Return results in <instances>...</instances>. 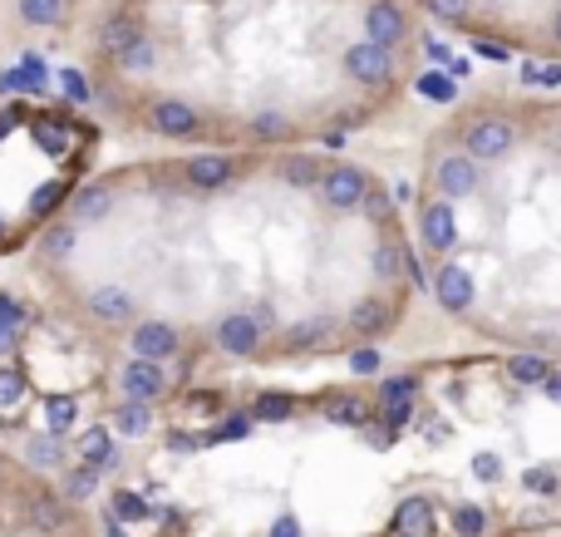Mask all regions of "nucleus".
I'll return each mask as SVG.
<instances>
[{"label": "nucleus", "mask_w": 561, "mask_h": 537, "mask_svg": "<svg viewBox=\"0 0 561 537\" xmlns=\"http://www.w3.org/2000/svg\"><path fill=\"white\" fill-rule=\"evenodd\" d=\"M424 10L434 20H444V25H463L473 15V0H424Z\"/></svg>", "instance_id": "58836bf2"}, {"label": "nucleus", "mask_w": 561, "mask_h": 537, "mask_svg": "<svg viewBox=\"0 0 561 537\" xmlns=\"http://www.w3.org/2000/svg\"><path fill=\"white\" fill-rule=\"evenodd\" d=\"M428 59H438V65H444V59H448V45H438V39H428Z\"/></svg>", "instance_id": "6e6d98bb"}, {"label": "nucleus", "mask_w": 561, "mask_h": 537, "mask_svg": "<svg viewBox=\"0 0 561 537\" xmlns=\"http://www.w3.org/2000/svg\"><path fill=\"white\" fill-rule=\"evenodd\" d=\"M144 124L153 128L158 138H173V144H187V138L203 134V108L187 104V99H178V94H158V99H148Z\"/></svg>", "instance_id": "f257e3e1"}, {"label": "nucleus", "mask_w": 561, "mask_h": 537, "mask_svg": "<svg viewBox=\"0 0 561 537\" xmlns=\"http://www.w3.org/2000/svg\"><path fill=\"white\" fill-rule=\"evenodd\" d=\"M65 5H69V0H15L20 20H25L30 30H49V25H59V20H65Z\"/></svg>", "instance_id": "7c9ffc66"}, {"label": "nucleus", "mask_w": 561, "mask_h": 537, "mask_svg": "<svg viewBox=\"0 0 561 537\" xmlns=\"http://www.w3.org/2000/svg\"><path fill=\"white\" fill-rule=\"evenodd\" d=\"M75 420H79V404H75V395H49V400H45V434H55V439H65V434L75 430Z\"/></svg>", "instance_id": "cd10ccee"}, {"label": "nucleus", "mask_w": 561, "mask_h": 537, "mask_svg": "<svg viewBox=\"0 0 561 537\" xmlns=\"http://www.w3.org/2000/svg\"><path fill=\"white\" fill-rule=\"evenodd\" d=\"M144 35H148V25H144V15H134V10H114V15H104L99 30H94L99 55H108V59H118L134 39H144Z\"/></svg>", "instance_id": "4468645a"}, {"label": "nucleus", "mask_w": 561, "mask_h": 537, "mask_svg": "<svg viewBox=\"0 0 561 537\" xmlns=\"http://www.w3.org/2000/svg\"><path fill=\"white\" fill-rule=\"evenodd\" d=\"M15 124V108H5V114H0V138H5V128Z\"/></svg>", "instance_id": "4d7b16f0"}, {"label": "nucleus", "mask_w": 561, "mask_h": 537, "mask_svg": "<svg viewBox=\"0 0 561 537\" xmlns=\"http://www.w3.org/2000/svg\"><path fill=\"white\" fill-rule=\"evenodd\" d=\"M272 537H300V523H296V513H280V518L272 523Z\"/></svg>", "instance_id": "de8ad7c7"}, {"label": "nucleus", "mask_w": 561, "mask_h": 537, "mask_svg": "<svg viewBox=\"0 0 561 537\" xmlns=\"http://www.w3.org/2000/svg\"><path fill=\"white\" fill-rule=\"evenodd\" d=\"M65 89H69V94H75V99H84V94H89V89H84V79H79L75 69H69V75H65Z\"/></svg>", "instance_id": "864d4df0"}, {"label": "nucleus", "mask_w": 561, "mask_h": 537, "mask_svg": "<svg viewBox=\"0 0 561 537\" xmlns=\"http://www.w3.org/2000/svg\"><path fill=\"white\" fill-rule=\"evenodd\" d=\"M542 390H547V400H557V404H561V370L547 375V380H542Z\"/></svg>", "instance_id": "603ef678"}, {"label": "nucleus", "mask_w": 561, "mask_h": 537, "mask_svg": "<svg viewBox=\"0 0 561 537\" xmlns=\"http://www.w3.org/2000/svg\"><path fill=\"white\" fill-rule=\"evenodd\" d=\"M25 390H30L25 370H20V365H10V361H0V404H20V400H25Z\"/></svg>", "instance_id": "f704fd0d"}, {"label": "nucleus", "mask_w": 561, "mask_h": 537, "mask_svg": "<svg viewBox=\"0 0 561 537\" xmlns=\"http://www.w3.org/2000/svg\"><path fill=\"white\" fill-rule=\"evenodd\" d=\"M114 207H118V183L114 178H94V183H84V187L69 193V222L75 227H99V222L114 217Z\"/></svg>", "instance_id": "423d86ee"}, {"label": "nucleus", "mask_w": 561, "mask_h": 537, "mask_svg": "<svg viewBox=\"0 0 561 537\" xmlns=\"http://www.w3.org/2000/svg\"><path fill=\"white\" fill-rule=\"evenodd\" d=\"M365 39L369 45H385V49H399L409 39V15L399 0H369L365 5Z\"/></svg>", "instance_id": "6e6552de"}, {"label": "nucleus", "mask_w": 561, "mask_h": 537, "mask_svg": "<svg viewBox=\"0 0 561 537\" xmlns=\"http://www.w3.org/2000/svg\"><path fill=\"white\" fill-rule=\"evenodd\" d=\"M330 335H335V316H300V321H290L286 331H280V351L286 355H306V351H320V345H330Z\"/></svg>", "instance_id": "dca6fc26"}, {"label": "nucleus", "mask_w": 561, "mask_h": 537, "mask_svg": "<svg viewBox=\"0 0 561 537\" xmlns=\"http://www.w3.org/2000/svg\"><path fill=\"white\" fill-rule=\"evenodd\" d=\"M276 173H280V183L296 187V193H316L320 178H325V163H320L316 153H290L286 163L276 168Z\"/></svg>", "instance_id": "412c9836"}, {"label": "nucleus", "mask_w": 561, "mask_h": 537, "mask_svg": "<svg viewBox=\"0 0 561 537\" xmlns=\"http://www.w3.org/2000/svg\"><path fill=\"white\" fill-rule=\"evenodd\" d=\"M419 89H424L428 99H444V104H448V99L458 94V79H444V75H424V79H419Z\"/></svg>", "instance_id": "79ce46f5"}, {"label": "nucleus", "mask_w": 561, "mask_h": 537, "mask_svg": "<svg viewBox=\"0 0 561 537\" xmlns=\"http://www.w3.org/2000/svg\"><path fill=\"white\" fill-rule=\"evenodd\" d=\"M25 509H30V528L35 533H59L69 523V499L55 489H35Z\"/></svg>", "instance_id": "a211bd4d"}, {"label": "nucleus", "mask_w": 561, "mask_h": 537, "mask_svg": "<svg viewBox=\"0 0 561 537\" xmlns=\"http://www.w3.org/2000/svg\"><path fill=\"white\" fill-rule=\"evenodd\" d=\"M237 158L232 153H193L183 163V183L193 187V193H222V187L237 183Z\"/></svg>", "instance_id": "1a4fd4ad"}, {"label": "nucleus", "mask_w": 561, "mask_h": 537, "mask_svg": "<svg viewBox=\"0 0 561 537\" xmlns=\"http://www.w3.org/2000/svg\"><path fill=\"white\" fill-rule=\"evenodd\" d=\"M0 321L15 325V331H25V325H30V306H25V301H15L10 292H0Z\"/></svg>", "instance_id": "a19ab883"}, {"label": "nucleus", "mask_w": 561, "mask_h": 537, "mask_svg": "<svg viewBox=\"0 0 561 537\" xmlns=\"http://www.w3.org/2000/svg\"><path fill=\"white\" fill-rule=\"evenodd\" d=\"M59 203H69V187L65 183H45L35 197H30V217H35V222H45V217L55 213Z\"/></svg>", "instance_id": "c9c22d12"}, {"label": "nucleus", "mask_w": 561, "mask_h": 537, "mask_svg": "<svg viewBox=\"0 0 561 537\" xmlns=\"http://www.w3.org/2000/svg\"><path fill=\"white\" fill-rule=\"evenodd\" d=\"M20 341H25V331H15V325L0 321V361H10V355L20 351Z\"/></svg>", "instance_id": "a18cd8bd"}, {"label": "nucleus", "mask_w": 561, "mask_h": 537, "mask_svg": "<svg viewBox=\"0 0 561 537\" xmlns=\"http://www.w3.org/2000/svg\"><path fill=\"white\" fill-rule=\"evenodd\" d=\"M118 395H124V400H138V404H158L168 395V370L158 361L128 355V365L118 370Z\"/></svg>", "instance_id": "9b49d317"}, {"label": "nucleus", "mask_w": 561, "mask_h": 537, "mask_svg": "<svg viewBox=\"0 0 561 537\" xmlns=\"http://www.w3.org/2000/svg\"><path fill=\"white\" fill-rule=\"evenodd\" d=\"M394 537H434V503L404 499L394 513Z\"/></svg>", "instance_id": "b1692460"}, {"label": "nucleus", "mask_w": 561, "mask_h": 537, "mask_svg": "<svg viewBox=\"0 0 561 537\" xmlns=\"http://www.w3.org/2000/svg\"><path fill=\"white\" fill-rule=\"evenodd\" d=\"M419 237H424L428 252L448 256L458 242V217H454V203L448 197H434V203H424V213H419Z\"/></svg>", "instance_id": "ddd939ff"}, {"label": "nucleus", "mask_w": 561, "mask_h": 537, "mask_svg": "<svg viewBox=\"0 0 561 537\" xmlns=\"http://www.w3.org/2000/svg\"><path fill=\"white\" fill-rule=\"evenodd\" d=\"M454 533L458 537H483L488 533V513L473 509V503H458L454 509Z\"/></svg>", "instance_id": "e433bc0d"}, {"label": "nucleus", "mask_w": 561, "mask_h": 537, "mask_svg": "<svg viewBox=\"0 0 561 537\" xmlns=\"http://www.w3.org/2000/svg\"><path fill=\"white\" fill-rule=\"evenodd\" d=\"M84 311H89V321L118 331V325H134L138 321V296L128 292V286L104 282V286H89V292H84Z\"/></svg>", "instance_id": "20e7f679"}, {"label": "nucleus", "mask_w": 561, "mask_h": 537, "mask_svg": "<svg viewBox=\"0 0 561 537\" xmlns=\"http://www.w3.org/2000/svg\"><path fill=\"white\" fill-rule=\"evenodd\" d=\"M507 375H513L517 385H542L547 375H552V365H547L542 355H513V361H507Z\"/></svg>", "instance_id": "473e14b6"}, {"label": "nucleus", "mask_w": 561, "mask_h": 537, "mask_svg": "<svg viewBox=\"0 0 561 537\" xmlns=\"http://www.w3.org/2000/svg\"><path fill=\"white\" fill-rule=\"evenodd\" d=\"M404 262H409V247L389 232L379 237L375 252H369V272H375L379 282H399V276H404Z\"/></svg>", "instance_id": "4be33fe9"}, {"label": "nucleus", "mask_w": 561, "mask_h": 537, "mask_svg": "<svg viewBox=\"0 0 561 537\" xmlns=\"http://www.w3.org/2000/svg\"><path fill=\"white\" fill-rule=\"evenodd\" d=\"M345 75L355 79V84H365V89H385L389 79H394V49L369 45V39H355V45L345 49Z\"/></svg>", "instance_id": "0eeeda50"}, {"label": "nucleus", "mask_w": 561, "mask_h": 537, "mask_svg": "<svg viewBox=\"0 0 561 537\" xmlns=\"http://www.w3.org/2000/svg\"><path fill=\"white\" fill-rule=\"evenodd\" d=\"M99 479H104V469H94V464H75V469L65 473V483H59V493H65L69 503H84V499H94Z\"/></svg>", "instance_id": "c756f323"}, {"label": "nucleus", "mask_w": 561, "mask_h": 537, "mask_svg": "<svg viewBox=\"0 0 561 537\" xmlns=\"http://www.w3.org/2000/svg\"><path fill=\"white\" fill-rule=\"evenodd\" d=\"M434 183L448 203H454V197H473L478 187H483V163L468 153H444L434 168Z\"/></svg>", "instance_id": "f8f14e48"}, {"label": "nucleus", "mask_w": 561, "mask_h": 537, "mask_svg": "<svg viewBox=\"0 0 561 537\" xmlns=\"http://www.w3.org/2000/svg\"><path fill=\"white\" fill-rule=\"evenodd\" d=\"M114 509H118V518H148L144 499H134V493H118V499H114Z\"/></svg>", "instance_id": "49530a36"}, {"label": "nucleus", "mask_w": 561, "mask_h": 537, "mask_svg": "<svg viewBox=\"0 0 561 537\" xmlns=\"http://www.w3.org/2000/svg\"><path fill=\"white\" fill-rule=\"evenodd\" d=\"M350 370H355V375H375L379 370V351H375V345H359V351H350Z\"/></svg>", "instance_id": "37998d69"}, {"label": "nucleus", "mask_w": 561, "mask_h": 537, "mask_svg": "<svg viewBox=\"0 0 561 537\" xmlns=\"http://www.w3.org/2000/svg\"><path fill=\"white\" fill-rule=\"evenodd\" d=\"M316 193L325 197V207H335V213H359V203H365V193H369V173L355 163H325V178H320Z\"/></svg>", "instance_id": "7ed1b4c3"}, {"label": "nucleus", "mask_w": 561, "mask_h": 537, "mask_svg": "<svg viewBox=\"0 0 561 537\" xmlns=\"http://www.w3.org/2000/svg\"><path fill=\"white\" fill-rule=\"evenodd\" d=\"M527 489H537V493H552V489H557V479H552V473H527Z\"/></svg>", "instance_id": "3c124183"}, {"label": "nucleus", "mask_w": 561, "mask_h": 537, "mask_svg": "<svg viewBox=\"0 0 561 537\" xmlns=\"http://www.w3.org/2000/svg\"><path fill=\"white\" fill-rule=\"evenodd\" d=\"M75 459L79 464H94V469H118L114 430H108V424H94V430H84V434H79V444H75Z\"/></svg>", "instance_id": "6ab92c4d"}, {"label": "nucleus", "mask_w": 561, "mask_h": 537, "mask_svg": "<svg viewBox=\"0 0 561 537\" xmlns=\"http://www.w3.org/2000/svg\"><path fill=\"white\" fill-rule=\"evenodd\" d=\"M419 400V380L414 375H394V380L379 385V414L385 410H414Z\"/></svg>", "instance_id": "c85d7f7f"}, {"label": "nucleus", "mask_w": 561, "mask_h": 537, "mask_svg": "<svg viewBox=\"0 0 561 537\" xmlns=\"http://www.w3.org/2000/svg\"><path fill=\"white\" fill-rule=\"evenodd\" d=\"M114 65H118V75H128V79H134V75H153V69H158V39L153 35L134 39V45H128Z\"/></svg>", "instance_id": "a878e982"}, {"label": "nucleus", "mask_w": 561, "mask_h": 537, "mask_svg": "<svg viewBox=\"0 0 561 537\" xmlns=\"http://www.w3.org/2000/svg\"><path fill=\"white\" fill-rule=\"evenodd\" d=\"M552 35L561 39V10H557V15H552Z\"/></svg>", "instance_id": "bf43d9fd"}, {"label": "nucleus", "mask_w": 561, "mask_h": 537, "mask_svg": "<svg viewBox=\"0 0 561 537\" xmlns=\"http://www.w3.org/2000/svg\"><path fill=\"white\" fill-rule=\"evenodd\" d=\"M5 483H10V459L0 454V489H5Z\"/></svg>", "instance_id": "13d9d810"}, {"label": "nucleus", "mask_w": 561, "mask_h": 537, "mask_svg": "<svg viewBox=\"0 0 561 537\" xmlns=\"http://www.w3.org/2000/svg\"><path fill=\"white\" fill-rule=\"evenodd\" d=\"M75 252H79V227L69 222V217H55V222L39 227V237H35V256H39V262L65 266Z\"/></svg>", "instance_id": "f3484780"}, {"label": "nucleus", "mask_w": 561, "mask_h": 537, "mask_svg": "<svg viewBox=\"0 0 561 537\" xmlns=\"http://www.w3.org/2000/svg\"><path fill=\"white\" fill-rule=\"evenodd\" d=\"M428 292H434V301L444 306V311H468V306H473V296H478V286H473V276H468L458 262H444L434 272V282H428Z\"/></svg>", "instance_id": "2eb2a0df"}, {"label": "nucleus", "mask_w": 561, "mask_h": 537, "mask_svg": "<svg viewBox=\"0 0 561 537\" xmlns=\"http://www.w3.org/2000/svg\"><path fill=\"white\" fill-rule=\"evenodd\" d=\"M108 430L124 434V439H144V434H153V404L118 400V404H114V420H108Z\"/></svg>", "instance_id": "5701e85b"}, {"label": "nucleus", "mask_w": 561, "mask_h": 537, "mask_svg": "<svg viewBox=\"0 0 561 537\" xmlns=\"http://www.w3.org/2000/svg\"><path fill=\"white\" fill-rule=\"evenodd\" d=\"M252 414H232V420H222L217 424V430H207L203 434V444H227V439H247V434H252Z\"/></svg>", "instance_id": "4c0bfd02"}, {"label": "nucleus", "mask_w": 561, "mask_h": 537, "mask_svg": "<svg viewBox=\"0 0 561 537\" xmlns=\"http://www.w3.org/2000/svg\"><path fill=\"white\" fill-rule=\"evenodd\" d=\"M320 410H325L330 424H345V430H359V424H369V404L359 400V395H330Z\"/></svg>", "instance_id": "bb28decb"}, {"label": "nucleus", "mask_w": 561, "mask_h": 537, "mask_svg": "<svg viewBox=\"0 0 561 537\" xmlns=\"http://www.w3.org/2000/svg\"><path fill=\"white\" fill-rule=\"evenodd\" d=\"M478 55H483V59H507V49H503V45H488V39H478Z\"/></svg>", "instance_id": "5fc2aeb1"}, {"label": "nucleus", "mask_w": 561, "mask_h": 537, "mask_svg": "<svg viewBox=\"0 0 561 537\" xmlns=\"http://www.w3.org/2000/svg\"><path fill=\"white\" fill-rule=\"evenodd\" d=\"M25 459L35 464V469H55V464L65 459V449H59L55 434H39V439H30V444H25Z\"/></svg>", "instance_id": "72a5a7b5"}, {"label": "nucleus", "mask_w": 561, "mask_h": 537, "mask_svg": "<svg viewBox=\"0 0 561 537\" xmlns=\"http://www.w3.org/2000/svg\"><path fill=\"white\" fill-rule=\"evenodd\" d=\"M247 134H252L256 144H290V138H296V124H290L280 108H262V114H252Z\"/></svg>", "instance_id": "393cba45"}, {"label": "nucleus", "mask_w": 561, "mask_h": 537, "mask_svg": "<svg viewBox=\"0 0 561 537\" xmlns=\"http://www.w3.org/2000/svg\"><path fill=\"white\" fill-rule=\"evenodd\" d=\"M517 124L513 118H503V114H483V118H473V124L463 128V153L468 158H478V163H497V158H507L517 148Z\"/></svg>", "instance_id": "f03ea898"}, {"label": "nucleus", "mask_w": 561, "mask_h": 537, "mask_svg": "<svg viewBox=\"0 0 561 537\" xmlns=\"http://www.w3.org/2000/svg\"><path fill=\"white\" fill-rule=\"evenodd\" d=\"M394 325V306L385 301V296H359L355 306H350V331L355 335H379Z\"/></svg>", "instance_id": "aec40b11"}, {"label": "nucleus", "mask_w": 561, "mask_h": 537, "mask_svg": "<svg viewBox=\"0 0 561 537\" xmlns=\"http://www.w3.org/2000/svg\"><path fill=\"white\" fill-rule=\"evenodd\" d=\"M473 473L483 483H497L503 479V459H497V454H473Z\"/></svg>", "instance_id": "c03bdc74"}, {"label": "nucleus", "mask_w": 561, "mask_h": 537, "mask_svg": "<svg viewBox=\"0 0 561 537\" xmlns=\"http://www.w3.org/2000/svg\"><path fill=\"white\" fill-rule=\"evenodd\" d=\"M290 414H296V395H280V390L256 395V404H252L256 424H276V420H290Z\"/></svg>", "instance_id": "2f4dec72"}, {"label": "nucleus", "mask_w": 561, "mask_h": 537, "mask_svg": "<svg viewBox=\"0 0 561 537\" xmlns=\"http://www.w3.org/2000/svg\"><path fill=\"white\" fill-rule=\"evenodd\" d=\"M537 84H547V89L561 84V59H557V65H547V69H537Z\"/></svg>", "instance_id": "09e8293b"}, {"label": "nucleus", "mask_w": 561, "mask_h": 537, "mask_svg": "<svg viewBox=\"0 0 561 537\" xmlns=\"http://www.w3.org/2000/svg\"><path fill=\"white\" fill-rule=\"evenodd\" d=\"M178 351H183V331H178L173 321H134L128 325V355H138V361L168 365Z\"/></svg>", "instance_id": "39448f33"}, {"label": "nucleus", "mask_w": 561, "mask_h": 537, "mask_svg": "<svg viewBox=\"0 0 561 537\" xmlns=\"http://www.w3.org/2000/svg\"><path fill=\"white\" fill-rule=\"evenodd\" d=\"M359 213H365V217H375L379 227H389V222H394V197H389V193H379V187L369 183V193H365V203H359Z\"/></svg>", "instance_id": "ea45409f"}, {"label": "nucleus", "mask_w": 561, "mask_h": 537, "mask_svg": "<svg viewBox=\"0 0 561 537\" xmlns=\"http://www.w3.org/2000/svg\"><path fill=\"white\" fill-rule=\"evenodd\" d=\"M203 439H193V434H168V449H178V454H187V449H197Z\"/></svg>", "instance_id": "8fccbe9b"}, {"label": "nucleus", "mask_w": 561, "mask_h": 537, "mask_svg": "<svg viewBox=\"0 0 561 537\" xmlns=\"http://www.w3.org/2000/svg\"><path fill=\"white\" fill-rule=\"evenodd\" d=\"M262 325H256V316L252 311H227L222 321L213 325V341H217V351L222 355H237V361H247V355H256L262 351Z\"/></svg>", "instance_id": "9d476101"}]
</instances>
